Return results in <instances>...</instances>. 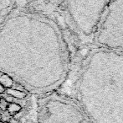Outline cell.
I'll return each instance as SVG.
<instances>
[{
	"mask_svg": "<svg viewBox=\"0 0 123 123\" xmlns=\"http://www.w3.org/2000/svg\"><path fill=\"white\" fill-rule=\"evenodd\" d=\"M2 118V115H1V112H0V119Z\"/></svg>",
	"mask_w": 123,
	"mask_h": 123,
	"instance_id": "9",
	"label": "cell"
},
{
	"mask_svg": "<svg viewBox=\"0 0 123 123\" xmlns=\"http://www.w3.org/2000/svg\"><path fill=\"white\" fill-rule=\"evenodd\" d=\"M94 45L123 54V1H108L98 25Z\"/></svg>",
	"mask_w": 123,
	"mask_h": 123,
	"instance_id": "3",
	"label": "cell"
},
{
	"mask_svg": "<svg viewBox=\"0 0 123 123\" xmlns=\"http://www.w3.org/2000/svg\"><path fill=\"white\" fill-rule=\"evenodd\" d=\"M73 100L91 123H123V54L93 46L73 59Z\"/></svg>",
	"mask_w": 123,
	"mask_h": 123,
	"instance_id": "1",
	"label": "cell"
},
{
	"mask_svg": "<svg viewBox=\"0 0 123 123\" xmlns=\"http://www.w3.org/2000/svg\"><path fill=\"white\" fill-rule=\"evenodd\" d=\"M7 94L10 96L13 97L16 99H24L26 97V94L21 90H18V89H7Z\"/></svg>",
	"mask_w": 123,
	"mask_h": 123,
	"instance_id": "5",
	"label": "cell"
},
{
	"mask_svg": "<svg viewBox=\"0 0 123 123\" xmlns=\"http://www.w3.org/2000/svg\"><path fill=\"white\" fill-rule=\"evenodd\" d=\"M8 106V103L5 100L4 98L0 99V109L2 111H6Z\"/></svg>",
	"mask_w": 123,
	"mask_h": 123,
	"instance_id": "7",
	"label": "cell"
},
{
	"mask_svg": "<svg viewBox=\"0 0 123 123\" xmlns=\"http://www.w3.org/2000/svg\"><path fill=\"white\" fill-rule=\"evenodd\" d=\"M7 110H8V113L10 115H13V114H16L18 112H19L21 110V106L16 103H11V104H8V106Z\"/></svg>",
	"mask_w": 123,
	"mask_h": 123,
	"instance_id": "6",
	"label": "cell"
},
{
	"mask_svg": "<svg viewBox=\"0 0 123 123\" xmlns=\"http://www.w3.org/2000/svg\"><path fill=\"white\" fill-rule=\"evenodd\" d=\"M4 90H5V89L1 85V84H0V94L3 93V92H4Z\"/></svg>",
	"mask_w": 123,
	"mask_h": 123,
	"instance_id": "8",
	"label": "cell"
},
{
	"mask_svg": "<svg viewBox=\"0 0 123 123\" xmlns=\"http://www.w3.org/2000/svg\"><path fill=\"white\" fill-rule=\"evenodd\" d=\"M0 84H1L3 88L11 89L13 85V79H12L9 76L6 75V74H2V75L0 76Z\"/></svg>",
	"mask_w": 123,
	"mask_h": 123,
	"instance_id": "4",
	"label": "cell"
},
{
	"mask_svg": "<svg viewBox=\"0 0 123 123\" xmlns=\"http://www.w3.org/2000/svg\"><path fill=\"white\" fill-rule=\"evenodd\" d=\"M108 1L70 2L76 14L66 17L72 58L95 46L98 25Z\"/></svg>",
	"mask_w": 123,
	"mask_h": 123,
	"instance_id": "2",
	"label": "cell"
}]
</instances>
